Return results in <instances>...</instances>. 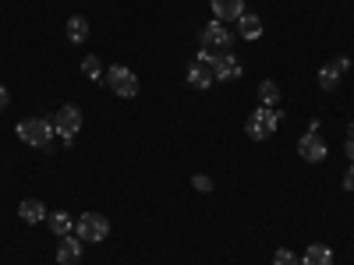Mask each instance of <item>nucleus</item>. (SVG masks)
Masks as SVG:
<instances>
[{"label":"nucleus","mask_w":354,"mask_h":265,"mask_svg":"<svg viewBox=\"0 0 354 265\" xmlns=\"http://www.w3.org/2000/svg\"><path fill=\"white\" fill-rule=\"evenodd\" d=\"M15 135L25 145H32V149H46V145L53 141V135H57V128H53V121H46V117H25V121H18Z\"/></svg>","instance_id":"f257e3e1"},{"label":"nucleus","mask_w":354,"mask_h":265,"mask_svg":"<svg viewBox=\"0 0 354 265\" xmlns=\"http://www.w3.org/2000/svg\"><path fill=\"white\" fill-rule=\"evenodd\" d=\"M280 121H283V113H280L277 106H259V110H255V113L248 117V124H245V135H248L252 141H266L270 135H277Z\"/></svg>","instance_id":"f03ea898"},{"label":"nucleus","mask_w":354,"mask_h":265,"mask_svg":"<svg viewBox=\"0 0 354 265\" xmlns=\"http://www.w3.org/2000/svg\"><path fill=\"white\" fill-rule=\"evenodd\" d=\"M198 61L209 68V75H213V81H234L241 75V64H238V57H234L230 50H223V53H198Z\"/></svg>","instance_id":"7ed1b4c3"},{"label":"nucleus","mask_w":354,"mask_h":265,"mask_svg":"<svg viewBox=\"0 0 354 265\" xmlns=\"http://www.w3.org/2000/svg\"><path fill=\"white\" fill-rule=\"evenodd\" d=\"M75 233L82 237V244H100V241H106V233H110V219L103 213H82L75 219Z\"/></svg>","instance_id":"20e7f679"},{"label":"nucleus","mask_w":354,"mask_h":265,"mask_svg":"<svg viewBox=\"0 0 354 265\" xmlns=\"http://www.w3.org/2000/svg\"><path fill=\"white\" fill-rule=\"evenodd\" d=\"M103 81L110 85V92H117L121 99H135L138 96V75L131 71V68H110L106 75H103Z\"/></svg>","instance_id":"39448f33"},{"label":"nucleus","mask_w":354,"mask_h":265,"mask_svg":"<svg viewBox=\"0 0 354 265\" xmlns=\"http://www.w3.org/2000/svg\"><path fill=\"white\" fill-rule=\"evenodd\" d=\"M53 128H57V135H78L82 131V110L78 106H71V103H64V106H57V113H53Z\"/></svg>","instance_id":"423d86ee"},{"label":"nucleus","mask_w":354,"mask_h":265,"mask_svg":"<svg viewBox=\"0 0 354 265\" xmlns=\"http://www.w3.org/2000/svg\"><path fill=\"white\" fill-rule=\"evenodd\" d=\"M230 32H227V25L223 21H205V28H202V46L205 50H213V53H223V50H230Z\"/></svg>","instance_id":"0eeeda50"},{"label":"nucleus","mask_w":354,"mask_h":265,"mask_svg":"<svg viewBox=\"0 0 354 265\" xmlns=\"http://www.w3.org/2000/svg\"><path fill=\"white\" fill-rule=\"evenodd\" d=\"M326 153H330V145L322 141L319 131L301 135V141H298V156H301L305 163H322V159H326Z\"/></svg>","instance_id":"6e6552de"},{"label":"nucleus","mask_w":354,"mask_h":265,"mask_svg":"<svg viewBox=\"0 0 354 265\" xmlns=\"http://www.w3.org/2000/svg\"><path fill=\"white\" fill-rule=\"evenodd\" d=\"M57 262H61V265H78L82 262V237H78V233L61 237V244H57Z\"/></svg>","instance_id":"1a4fd4ad"},{"label":"nucleus","mask_w":354,"mask_h":265,"mask_svg":"<svg viewBox=\"0 0 354 265\" xmlns=\"http://www.w3.org/2000/svg\"><path fill=\"white\" fill-rule=\"evenodd\" d=\"M216 21H238L245 14V0H209Z\"/></svg>","instance_id":"9d476101"},{"label":"nucleus","mask_w":354,"mask_h":265,"mask_svg":"<svg viewBox=\"0 0 354 265\" xmlns=\"http://www.w3.org/2000/svg\"><path fill=\"white\" fill-rule=\"evenodd\" d=\"M18 219H25V223H46V205L39 202V198H25L21 205H18Z\"/></svg>","instance_id":"9b49d317"},{"label":"nucleus","mask_w":354,"mask_h":265,"mask_svg":"<svg viewBox=\"0 0 354 265\" xmlns=\"http://www.w3.org/2000/svg\"><path fill=\"white\" fill-rule=\"evenodd\" d=\"M301 265H333V251L326 244H308L301 255Z\"/></svg>","instance_id":"f8f14e48"},{"label":"nucleus","mask_w":354,"mask_h":265,"mask_svg":"<svg viewBox=\"0 0 354 265\" xmlns=\"http://www.w3.org/2000/svg\"><path fill=\"white\" fill-rule=\"evenodd\" d=\"M280 99H283L280 85H277L273 78H262V81H259V103H262V106H280Z\"/></svg>","instance_id":"ddd939ff"},{"label":"nucleus","mask_w":354,"mask_h":265,"mask_svg":"<svg viewBox=\"0 0 354 265\" xmlns=\"http://www.w3.org/2000/svg\"><path fill=\"white\" fill-rule=\"evenodd\" d=\"M188 85L198 88V92H205V88L213 85V75H209V68H205L202 61H195V64L188 68Z\"/></svg>","instance_id":"4468645a"},{"label":"nucleus","mask_w":354,"mask_h":265,"mask_svg":"<svg viewBox=\"0 0 354 265\" xmlns=\"http://www.w3.org/2000/svg\"><path fill=\"white\" fill-rule=\"evenodd\" d=\"M238 28H241V36L252 43V39H259V36H262V18H259V14H252V11H245V14L238 18Z\"/></svg>","instance_id":"2eb2a0df"},{"label":"nucleus","mask_w":354,"mask_h":265,"mask_svg":"<svg viewBox=\"0 0 354 265\" xmlns=\"http://www.w3.org/2000/svg\"><path fill=\"white\" fill-rule=\"evenodd\" d=\"M85 39H88V21H85L82 14H71V18H68V43L82 46Z\"/></svg>","instance_id":"dca6fc26"},{"label":"nucleus","mask_w":354,"mask_h":265,"mask_svg":"<svg viewBox=\"0 0 354 265\" xmlns=\"http://www.w3.org/2000/svg\"><path fill=\"white\" fill-rule=\"evenodd\" d=\"M46 223H50V230L57 233V237H68V233L75 230V216H68L64 209L53 213V216H46Z\"/></svg>","instance_id":"f3484780"},{"label":"nucleus","mask_w":354,"mask_h":265,"mask_svg":"<svg viewBox=\"0 0 354 265\" xmlns=\"http://www.w3.org/2000/svg\"><path fill=\"white\" fill-rule=\"evenodd\" d=\"M337 85H340V71H337L333 64H326V68H319V88H326V92H333Z\"/></svg>","instance_id":"a211bd4d"},{"label":"nucleus","mask_w":354,"mask_h":265,"mask_svg":"<svg viewBox=\"0 0 354 265\" xmlns=\"http://www.w3.org/2000/svg\"><path fill=\"white\" fill-rule=\"evenodd\" d=\"M82 75H85V78H93V81H103V64H100V57L88 53L85 61H82Z\"/></svg>","instance_id":"6ab92c4d"},{"label":"nucleus","mask_w":354,"mask_h":265,"mask_svg":"<svg viewBox=\"0 0 354 265\" xmlns=\"http://www.w3.org/2000/svg\"><path fill=\"white\" fill-rule=\"evenodd\" d=\"M273 265H301V262H298V255H294L290 248H280V251L273 255Z\"/></svg>","instance_id":"aec40b11"},{"label":"nucleus","mask_w":354,"mask_h":265,"mask_svg":"<svg viewBox=\"0 0 354 265\" xmlns=\"http://www.w3.org/2000/svg\"><path fill=\"white\" fill-rule=\"evenodd\" d=\"M192 184H195V191H202V195H209V191H213V181H209L205 173H195V177H192Z\"/></svg>","instance_id":"412c9836"},{"label":"nucleus","mask_w":354,"mask_h":265,"mask_svg":"<svg viewBox=\"0 0 354 265\" xmlns=\"http://www.w3.org/2000/svg\"><path fill=\"white\" fill-rule=\"evenodd\" d=\"M344 191H354V163H347V173H344Z\"/></svg>","instance_id":"4be33fe9"},{"label":"nucleus","mask_w":354,"mask_h":265,"mask_svg":"<svg viewBox=\"0 0 354 265\" xmlns=\"http://www.w3.org/2000/svg\"><path fill=\"white\" fill-rule=\"evenodd\" d=\"M333 68H337L340 75H347V71H351V57H337V61H333Z\"/></svg>","instance_id":"5701e85b"},{"label":"nucleus","mask_w":354,"mask_h":265,"mask_svg":"<svg viewBox=\"0 0 354 265\" xmlns=\"http://www.w3.org/2000/svg\"><path fill=\"white\" fill-rule=\"evenodd\" d=\"M8 103H11V96H8V85H0V110H8Z\"/></svg>","instance_id":"b1692460"},{"label":"nucleus","mask_w":354,"mask_h":265,"mask_svg":"<svg viewBox=\"0 0 354 265\" xmlns=\"http://www.w3.org/2000/svg\"><path fill=\"white\" fill-rule=\"evenodd\" d=\"M344 156H347V163H354V141L351 138L344 141Z\"/></svg>","instance_id":"393cba45"},{"label":"nucleus","mask_w":354,"mask_h":265,"mask_svg":"<svg viewBox=\"0 0 354 265\" xmlns=\"http://www.w3.org/2000/svg\"><path fill=\"white\" fill-rule=\"evenodd\" d=\"M347 138H351V141H354V121H351V124H347Z\"/></svg>","instance_id":"a878e982"}]
</instances>
